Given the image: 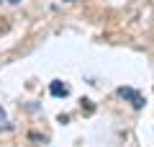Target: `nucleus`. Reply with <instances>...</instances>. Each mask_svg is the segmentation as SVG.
<instances>
[{"label": "nucleus", "instance_id": "f257e3e1", "mask_svg": "<svg viewBox=\"0 0 154 147\" xmlns=\"http://www.w3.org/2000/svg\"><path fill=\"white\" fill-rule=\"evenodd\" d=\"M118 96H121V98H126V101H131V106H134V109H141V106H144V98L139 96V93L134 90V88H118Z\"/></svg>", "mask_w": 154, "mask_h": 147}, {"label": "nucleus", "instance_id": "f03ea898", "mask_svg": "<svg viewBox=\"0 0 154 147\" xmlns=\"http://www.w3.org/2000/svg\"><path fill=\"white\" fill-rule=\"evenodd\" d=\"M49 93H51L54 98H64V96H69V85L62 83V80H51V83H49Z\"/></svg>", "mask_w": 154, "mask_h": 147}, {"label": "nucleus", "instance_id": "7ed1b4c3", "mask_svg": "<svg viewBox=\"0 0 154 147\" xmlns=\"http://www.w3.org/2000/svg\"><path fill=\"white\" fill-rule=\"evenodd\" d=\"M5 124V109H3V106H0V126Z\"/></svg>", "mask_w": 154, "mask_h": 147}, {"label": "nucleus", "instance_id": "20e7f679", "mask_svg": "<svg viewBox=\"0 0 154 147\" xmlns=\"http://www.w3.org/2000/svg\"><path fill=\"white\" fill-rule=\"evenodd\" d=\"M8 3H11V5H18V3H21V0H8Z\"/></svg>", "mask_w": 154, "mask_h": 147}, {"label": "nucleus", "instance_id": "39448f33", "mask_svg": "<svg viewBox=\"0 0 154 147\" xmlns=\"http://www.w3.org/2000/svg\"><path fill=\"white\" fill-rule=\"evenodd\" d=\"M64 3H75V0H64Z\"/></svg>", "mask_w": 154, "mask_h": 147}]
</instances>
